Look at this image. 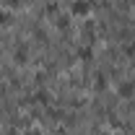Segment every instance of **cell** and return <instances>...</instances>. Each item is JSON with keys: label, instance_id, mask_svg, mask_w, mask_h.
Returning a JSON list of instances; mask_svg holds the SVG:
<instances>
[{"label": "cell", "instance_id": "6da1fadb", "mask_svg": "<svg viewBox=\"0 0 135 135\" xmlns=\"http://www.w3.org/2000/svg\"><path fill=\"white\" fill-rule=\"evenodd\" d=\"M88 11H91V0H73V5H70L73 16H86Z\"/></svg>", "mask_w": 135, "mask_h": 135}, {"label": "cell", "instance_id": "7a4b0ae2", "mask_svg": "<svg viewBox=\"0 0 135 135\" xmlns=\"http://www.w3.org/2000/svg\"><path fill=\"white\" fill-rule=\"evenodd\" d=\"M117 94L119 96H133L135 94V81H122V83L117 86Z\"/></svg>", "mask_w": 135, "mask_h": 135}, {"label": "cell", "instance_id": "3957f363", "mask_svg": "<svg viewBox=\"0 0 135 135\" xmlns=\"http://www.w3.org/2000/svg\"><path fill=\"white\" fill-rule=\"evenodd\" d=\"M3 3H5V5H11V8H16V5H18V0H3Z\"/></svg>", "mask_w": 135, "mask_h": 135}]
</instances>
